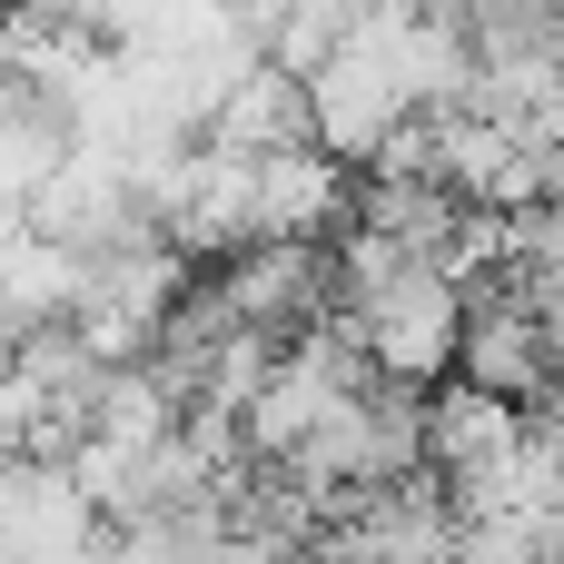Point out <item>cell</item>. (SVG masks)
I'll return each instance as SVG.
<instances>
[{"instance_id": "1", "label": "cell", "mask_w": 564, "mask_h": 564, "mask_svg": "<svg viewBox=\"0 0 564 564\" xmlns=\"http://www.w3.org/2000/svg\"><path fill=\"white\" fill-rule=\"evenodd\" d=\"M347 317H357V337H367V357H377L387 377L436 387V377H456L466 278H456L446 258H397L377 288H357V297H347Z\"/></svg>"}]
</instances>
